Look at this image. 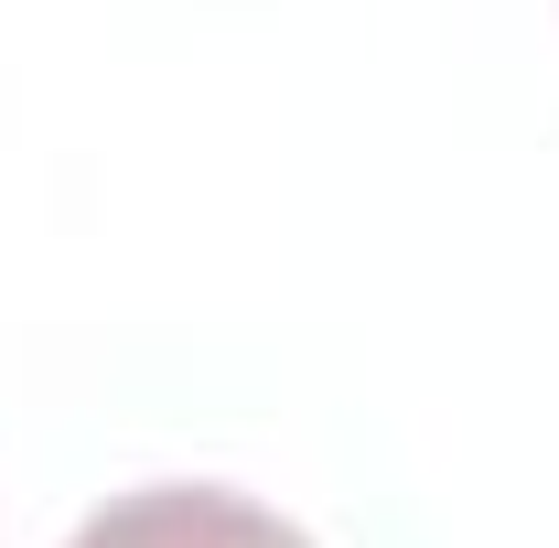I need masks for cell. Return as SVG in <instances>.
I'll use <instances>...</instances> for the list:
<instances>
[{
	"mask_svg": "<svg viewBox=\"0 0 559 548\" xmlns=\"http://www.w3.org/2000/svg\"><path fill=\"white\" fill-rule=\"evenodd\" d=\"M66 548H312V538L237 484H130Z\"/></svg>",
	"mask_w": 559,
	"mask_h": 548,
	"instance_id": "obj_1",
	"label": "cell"
}]
</instances>
